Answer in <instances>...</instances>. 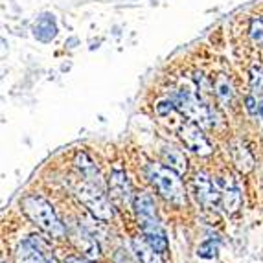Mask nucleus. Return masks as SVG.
<instances>
[{"label": "nucleus", "instance_id": "a878e982", "mask_svg": "<svg viewBox=\"0 0 263 263\" xmlns=\"http://www.w3.org/2000/svg\"><path fill=\"white\" fill-rule=\"evenodd\" d=\"M258 112H259V116H261V120H263V100L258 103Z\"/></svg>", "mask_w": 263, "mask_h": 263}, {"label": "nucleus", "instance_id": "20e7f679", "mask_svg": "<svg viewBox=\"0 0 263 263\" xmlns=\"http://www.w3.org/2000/svg\"><path fill=\"white\" fill-rule=\"evenodd\" d=\"M173 103L179 112H182L190 122L197 123L201 127H212V110L208 105H204L197 98V94L193 92L192 88H180L173 96Z\"/></svg>", "mask_w": 263, "mask_h": 263}, {"label": "nucleus", "instance_id": "f257e3e1", "mask_svg": "<svg viewBox=\"0 0 263 263\" xmlns=\"http://www.w3.org/2000/svg\"><path fill=\"white\" fill-rule=\"evenodd\" d=\"M22 208H24L28 217H30L43 232L48 234L50 237L61 239V237L66 236L65 224L59 221L53 206L46 199L39 197V195H26V197L22 199Z\"/></svg>", "mask_w": 263, "mask_h": 263}, {"label": "nucleus", "instance_id": "ddd939ff", "mask_svg": "<svg viewBox=\"0 0 263 263\" xmlns=\"http://www.w3.org/2000/svg\"><path fill=\"white\" fill-rule=\"evenodd\" d=\"M133 249H135L138 263H164L160 254H158L149 243L145 241L144 237H135L133 239Z\"/></svg>", "mask_w": 263, "mask_h": 263}, {"label": "nucleus", "instance_id": "a211bd4d", "mask_svg": "<svg viewBox=\"0 0 263 263\" xmlns=\"http://www.w3.org/2000/svg\"><path fill=\"white\" fill-rule=\"evenodd\" d=\"M133 206L136 210L138 217H144V215H155V201L149 193H138L135 199H133Z\"/></svg>", "mask_w": 263, "mask_h": 263}, {"label": "nucleus", "instance_id": "f3484780", "mask_svg": "<svg viewBox=\"0 0 263 263\" xmlns=\"http://www.w3.org/2000/svg\"><path fill=\"white\" fill-rule=\"evenodd\" d=\"M214 87H215V96H217V100H219L223 105H230L234 100V90H232V85H230V79L224 74H219L217 79H215Z\"/></svg>", "mask_w": 263, "mask_h": 263}, {"label": "nucleus", "instance_id": "9b49d317", "mask_svg": "<svg viewBox=\"0 0 263 263\" xmlns=\"http://www.w3.org/2000/svg\"><path fill=\"white\" fill-rule=\"evenodd\" d=\"M160 158H162L164 166L177 171L179 175H184L186 170H188V160H186L184 153H182L180 149H175V147H164L162 153H160Z\"/></svg>", "mask_w": 263, "mask_h": 263}, {"label": "nucleus", "instance_id": "5701e85b", "mask_svg": "<svg viewBox=\"0 0 263 263\" xmlns=\"http://www.w3.org/2000/svg\"><path fill=\"white\" fill-rule=\"evenodd\" d=\"M114 261H116V263H136L135 259H133L129 254H125L123 250H120V252H116V256H114Z\"/></svg>", "mask_w": 263, "mask_h": 263}, {"label": "nucleus", "instance_id": "39448f33", "mask_svg": "<svg viewBox=\"0 0 263 263\" xmlns=\"http://www.w3.org/2000/svg\"><path fill=\"white\" fill-rule=\"evenodd\" d=\"M180 140L184 142V145L190 151H193L195 155H201V157H206V155H212L214 147L208 142V138L202 135V131L199 129L197 123H184L179 131Z\"/></svg>", "mask_w": 263, "mask_h": 263}, {"label": "nucleus", "instance_id": "412c9836", "mask_svg": "<svg viewBox=\"0 0 263 263\" xmlns=\"http://www.w3.org/2000/svg\"><path fill=\"white\" fill-rule=\"evenodd\" d=\"M197 254L201 256V258H206V259L215 258V254H217V241H214V239H206V241L199 247Z\"/></svg>", "mask_w": 263, "mask_h": 263}, {"label": "nucleus", "instance_id": "423d86ee", "mask_svg": "<svg viewBox=\"0 0 263 263\" xmlns=\"http://www.w3.org/2000/svg\"><path fill=\"white\" fill-rule=\"evenodd\" d=\"M140 221V227H142V236L155 250H157L158 254H162L167 250V237L166 232L162 230L160 223L157 219V214L155 215H144V217H138Z\"/></svg>", "mask_w": 263, "mask_h": 263}, {"label": "nucleus", "instance_id": "b1692460", "mask_svg": "<svg viewBox=\"0 0 263 263\" xmlns=\"http://www.w3.org/2000/svg\"><path fill=\"white\" fill-rule=\"evenodd\" d=\"M245 103H247V109H249L250 114H256V112H258V101H256L254 96H249V98H247Z\"/></svg>", "mask_w": 263, "mask_h": 263}, {"label": "nucleus", "instance_id": "393cba45", "mask_svg": "<svg viewBox=\"0 0 263 263\" xmlns=\"http://www.w3.org/2000/svg\"><path fill=\"white\" fill-rule=\"evenodd\" d=\"M65 263H90L88 259H81V258H76V256H70V258H66Z\"/></svg>", "mask_w": 263, "mask_h": 263}, {"label": "nucleus", "instance_id": "6ab92c4d", "mask_svg": "<svg viewBox=\"0 0 263 263\" xmlns=\"http://www.w3.org/2000/svg\"><path fill=\"white\" fill-rule=\"evenodd\" d=\"M249 35L254 44H263V18L254 17L249 24Z\"/></svg>", "mask_w": 263, "mask_h": 263}, {"label": "nucleus", "instance_id": "2eb2a0df", "mask_svg": "<svg viewBox=\"0 0 263 263\" xmlns=\"http://www.w3.org/2000/svg\"><path fill=\"white\" fill-rule=\"evenodd\" d=\"M72 241H74L76 247L83 252V256L87 259H92V258H98V256H100V245H98V241L92 236L76 230V232L72 234Z\"/></svg>", "mask_w": 263, "mask_h": 263}, {"label": "nucleus", "instance_id": "f8f14e48", "mask_svg": "<svg viewBox=\"0 0 263 263\" xmlns=\"http://www.w3.org/2000/svg\"><path fill=\"white\" fill-rule=\"evenodd\" d=\"M15 263H50L31 241H22L15 250Z\"/></svg>", "mask_w": 263, "mask_h": 263}, {"label": "nucleus", "instance_id": "1a4fd4ad", "mask_svg": "<svg viewBox=\"0 0 263 263\" xmlns=\"http://www.w3.org/2000/svg\"><path fill=\"white\" fill-rule=\"evenodd\" d=\"M221 186H224L221 190V206L227 214H236L239 208H241V202H243V197H241V190L239 186L234 182V180H217Z\"/></svg>", "mask_w": 263, "mask_h": 263}, {"label": "nucleus", "instance_id": "dca6fc26", "mask_svg": "<svg viewBox=\"0 0 263 263\" xmlns=\"http://www.w3.org/2000/svg\"><path fill=\"white\" fill-rule=\"evenodd\" d=\"M76 166L81 170V173H85V177H87V180H90V182H94V184L100 186V171L96 170V164L90 160V157H88L87 153H78L76 155Z\"/></svg>", "mask_w": 263, "mask_h": 263}, {"label": "nucleus", "instance_id": "0eeeda50", "mask_svg": "<svg viewBox=\"0 0 263 263\" xmlns=\"http://www.w3.org/2000/svg\"><path fill=\"white\" fill-rule=\"evenodd\" d=\"M193 186H195V193H197V199L208 208H214L217 204H221V190L217 188V182L210 179L206 173H197L195 179H193Z\"/></svg>", "mask_w": 263, "mask_h": 263}, {"label": "nucleus", "instance_id": "aec40b11", "mask_svg": "<svg viewBox=\"0 0 263 263\" xmlns=\"http://www.w3.org/2000/svg\"><path fill=\"white\" fill-rule=\"evenodd\" d=\"M250 85H252L254 94L263 98V68L261 66H252V70H250Z\"/></svg>", "mask_w": 263, "mask_h": 263}, {"label": "nucleus", "instance_id": "7ed1b4c3", "mask_svg": "<svg viewBox=\"0 0 263 263\" xmlns=\"http://www.w3.org/2000/svg\"><path fill=\"white\" fill-rule=\"evenodd\" d=\"M74 192L94 217H98L100 221H110L114 217L112 204L98 184H94L90 180H81L76 184Z\"/></svg>", "mask_w": 263, "mask_h": 263}, {"label": "nucleus", "instance_id": "f03ea898", "mask_svg": "<svg viewBox=\"0 0 263 263\" xmlns=\"http://www.w3.org/2000/svg\"><path fill=\"white\" fill-rule=\"evenodd\" d=\"M145 173H147L149 182L157 188V192L166 201H170L175 206H184L186 192H184V186H182V180L179 179L180 175L177 171L170 170L164 164H147Z\"/></svg>", "mask_w": 263, "mask_h": 263}, {"label": "nucleus", "instance_id": "4468645a", "mask_svg": "<svg viewBox=\"0 0 263 263\" xmlns=\"http://www.w3.org/2000/svg\"><path fill=\"white\" fill-rule=\"evenodd\" d=\"M33 35L43 43H50L57 35V26L52 15H41L33 24Z\"/></svg>", "mask_w": 263, "mask_h": 263}, {"label": "nucleus", "instance_id": "9d476101", "mask_svg": "<svg viewBox=\"0 0 263 263\" xmlns=\"http://www.w3.org/2000/svg\"><path fill=\"white\" fill-rule=\"evenodd\" d=\"M228 151H230V157H232V162L237 167V171L249 173V171L254 170V157L241 140H234Z\"/></svg>", "mask_w": 263, "mask_h": 263}, {"label": "nucleus", "instance_id": "6e6552de", "mask_svg": "<svg viewBox=\"0 0 263 263\" xmlns=\"http://www.w3.org/2000/svg\"><path fill=\"white\" fill-rule=\"evenodd\" d=\"M109 190H110V197L120 201L122 204L131 201V182H129L127 175H125V171L116 167L112 171V175H110L109 180Z\"/></svg>", "mask_w": 263, "mask_h": 263}, {"label": "nucleus", "instance_id": "4be33fe9", "mask_svg": "<svg viewBox=\"0 0 263 263\" xmlns=\"http://www.w3.org/2000/svg\"><path fill=\"white\" fill-rule=\"evenodd\" d=\"M175 109V103H173V100H170V101H160L157 105V112L158 114H167V112H171V110Z\"/></svg>", "mask_w": 263, "mask_h": 263}]
</instances>
